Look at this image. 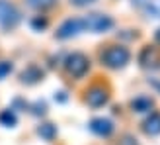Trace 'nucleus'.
<instances>
[{
    "instance_id": "nucleus-1",
    "label": "nucleus",
    "mask_w": 160,
    "mask_h": 145,
    "mask_svg": "<svg viewBox=\"0 0 160 145\" xmlns=\"http://www.w3.org/2000/svg\"><path fill=\"white\" fill-rule=\"evenodd\" d=\"M100 61L102 65H106L108 69L119 71L127 67V63L131 61V51L125 45H108L106 49L100 53Z\"/></svg>"
},
{
    "instance_id": "nucleus-2",
    "label": "nucleus",
    "mask_w": 160,
    "mask_h": 145,
    "mask_svg": "<svg viewBox=\"0 0 160 145\" xmlns=\"http://www.w3.org/2000/svg\"><path fill=\"white\" fill-rule=\"evenodd\" d=\"M88 69H90V59H88L84 53L72 51V53L67 55V59H65V71L72 78H82L88 72Z\"/></svg>"
},
{
    "instance_id": "nucleus-3",
    "label": "nucleus",
    "mask_w": 160,
    "mask_h": 145,
    "mask_svg": "<svg viewBox=\"0 0 160 145\" xmlns=\"http://www.w3.org/2000/svg\"><path fill=\"white\" fill-rule=\"evenodd\" d=\"M84 31H92V34H103L113 28V18L109 14H102V12H92L84 16Z\"/></svg>"
},
{
    "instance_id": "nucleus-4",
    "label": "nucleus",
    "mask_w": 160,
    "mask_h": 145,
    "mask_svg": "<svg viewBox=\"0 0 160 145\" xmlns=\"http://www.w3.org/2000/svg\"><path fill=\"white\" fill-rule=\"evenodd\" d=\"M22 22V14L12 2L0 0V28L4 30H14Z\"/></svg>"
},
{
    "instance_id": "nucleus-5",
    "label": "nucleus",
    "mask_w": 160,
    "mask_h": 145,
    "mask_svg": "<svg viewBox=\"0 0 160 145\" xmlns=\"http://www.w3.org/2000/svg\"><path fill=\"white\" fill-rule=\"evenodd\" d=\"M82 31H84V20L82 18H67L57 28L55 37H57V39H70V37L80 35Z\"/></svg>"
},
{
    "instance_id": "nucleus-6",
    "label": "nucleus",
    "mask_w": 160,
    "mask_h": 145,
    "mask_svg": "<svg viewBox=\"0 0 160 145\" xmlns=\"http://www.w3.org/2000/svg\"><path fill=\"white\" fill-rule=\"evenodd\" d=\"M139 65L147 71H154V69H160V49L156 45H145L142 49L139 51Z\"/></svg>"
},
{
    "instance_id": "nucleus-7",
    "label": "nucleus",
    "mask_w": 160,
    "mask_h": 145,
    "mask_svg": "<svg viewBox=\"0 0 160 145\" xmlns=\"http://www.w3.org/2000/svg\"><path fill=\"white\" fill-rule=\"evenodd\" d=\"M109 100V92H108V88H103L100 84H96L92 88H88L86 90V104L90 108H102V106H106Z\"/></svg>"
},
{
    "instance_id": "nucleus-8",
    "label": "nucleus",
    "mask_w": 160,
    "mask_h": 145,
    "mask_svg": "<svg viewBox=\"0 0 160 145\" xmlns=\"http://www.w3.org/2000/svg\"><path fill=\"white\" fill-rule=\"evenodd\" d=\"M88 127H90V132L96 133L98 137H109V135L115 132V126L109 118H92Z\"/></svg>"
},
{
    "instance_id": "nucleus-9",
    "label": "nucleus",
    "mask_w": 160,
    "mask_h": 145,
    "mask_svg": "<svg viewBox=\"0 0 160 145\" xmlns=\"http://www.w3.org/2000/svg\"><path fill=\"white\" fill-rule=\"evenodd\" d=\"M43 77H45L43 69L39 65H35V63H29V65L20 72V83H23V84H37V83L43 80Z\"/></svg>"
},
{
    "instance_id": "nucleus-10",
    "label": "nucleus",
    "mask_w": 160,
    "mask_h": 145,
    "mask_svg": "<svg viewBox=\"0 0 160 145\" xmlns=\"http://www.w3.org/2000/svg\"><path fill=\"white\" fill-rule=\"evenodd\" d=\"M133 6L141 8L148 18L160 20V0H133Z\"/></svg>"
},
{
    "instance_id": "nucleus-11",
    "label": "nucleus",
    "mask_w": 160,
    "mask_h": 145,
    "mask_svg": "<svg viewBox=\"0 0 160 145\" xmlns=\"http://www.w3.org/2000/svg\"><path fill=\"white\" fill-rule=\"evenodd\" d=\"M154 108V100L150 98V96H135V98L131 100V110L135 112V114H145V112H150Z\"/></svg>"
},
{
    "instance_id": "nucleus-12",
    "label": "nucleus",
    "mask_w": 160,
    "mask_h": 145,
    "mask_svg": "<svg viewBox=\"0 0 160 145\" xmlns=\"http://www.w3.org/2000/svg\"><path fill=\"white\" fill-rule=\"evenodd\" d=\"M142 132L147 135H160V112H150L142 122Z\"/></svg>"
},
{
    "instance_id": "nucleus-13",
    "label": "nucleus",
    "mask_w": 160,
    "mask_h": 145,
    "mask_svg": "<svg viewBox=\"0 0 160 145\" xmlns=\"http://www.w3.org/2000/svg\"><path fill=\"white\" fill-rule=\"evenodd\" d=\"M37 135H39L41 139H45V141H53L55 137H57V126H55V124H49V122H47V124H41V126L37 127Z\"/></svg>"
},
{
    "instance_id": "nucleus-14",
    "label": "nucleus",
    "mask_w": 160,
    "mask_h": 145,
    "mask_svg": "<svg viewBox=\"0 0 160 145\" xmlns=\"http://www.w3.org/2000/svg\"><path fill=\"white\" fill-rule=\"evenodd\" d=\"M0 126L2 127H16L18 126V116L12 108H6L0 112Z\"/></svg>"
},
{
    "instance_id": "nucleus-15",
    "label": "nucleus",
    "mask_w": 160,
    "mask_h": 145,
    "mask_svg": "<svg viewBox=\"0 0 160 145\" xmlns=\"http://www.w3.org/2000/svg\"><path fill=\"white\" fill-rule=\"evenodd\" d=\"M26 4L33 10H49L57 4V0H26Z\"/></svg>"
},
{
    "instance_id": "nucleus-16",
    "label": "nucleus",
    "mask_w": 160,
    "mask_h": 145,
    "mask_svg": "<svg viewBox=\"0 0 160 145\" xmlns=\"http://www.w3.org/2000/svg\"><path fill=\"white\" fill-rule=\"evenodd\" d=\"M29 24H31V28H33L35 31H43L47 26H49V20H47L45 16H33Z\"/></svg>"
},
{
    "instance_id": "nucleus-17",
    "label": "nucleus",
    "mask_w": 160,
    "mask_h": 145,
    "mask_svg": "<svg viewBox=\"0 0 160 145\" xmlns=\"http://www.w3.org/2000/svg\"><path fill=\"white\" fill-rule=\"evenodd\" d=\"M29 110H31V114H35V116H43V114H47V104L43 102V100H37L35 104H31V106H28Z\"/></svg>"
},
{
    "instance_id": "nucleus-18",
    "label": "nucleus",
    "mask_w": 160,
    "mask_h": 145,
    "mask_svg": "<svg viewBox=\"0 0 160 145\" xmlns=\"http://www.w3.org/2000/svg\"><path fill=\"white\" fill-rule=\"evenodd\" d=\"M12 71H14V65L10 61H0V80H4Z\"/></svg>"
},
{
    "instance_id": "nucleus-19",
    "label": "nucleus",
    "mask_w": 160,
    "mask_h": 145,
    "mask_svg": "<svg viewBox=\"0 0 160 145\" xmlns=\"http://www.w3.org/2000/svg\"><path fill=\"white\" fill-rule=\"evenodd\" d=\"M117 145H141V143H139L137 139H135L133 135H129V133H127V135H123V137L117 141Z\"/></svg>"
},
{
    "instance_id": "nucleus-20",
    "label": "nucleus",
    "mask_w": 160,
    "mask_h": 145,
    "mask_svg": "<svg viewBox=\"0 0 160 145\" xmlns=\"http://www.w3.org/2000/svg\"><path fill=\"white\" fill-rule=\"evenodd\" d=\"M94 0H70V4H74L78 8H82V6H88V4H92Z\"/></svg>"
},
{
    "instance_id": "nucleus-21",
    "label": "nucleus",
    "mask_w": 160,
    "mask_h": 145,
    "mask_svg": "<svg viewBox=\"0 0 160 145\" xmlns=\"http://www.w3.org/2000/svg\"><path fill=\"white\" fill-rule=\"evenodd\" d=\"M150 84H152V86L156 88V90L160 92V80H150Z\"/></svg>"
},
{
    "instance_id": "nucleus-22",
    "label": "nucleus",
    "mask_w": 160,
    "mask_h": 145,
    "mask_svg": "<svg viewBox=\"0 0 160 145\" xmlns=\"http://www.w3.org/2000/svg\"><path fill=\"white\" fill-rule=\"evenodd\" d=\"M154 39H156V43L160 45V30H156V34H154Z\"/></svg>"
},
{
    "instance_id": "nucleus-23",
    "label": "nucleus",
    "mask_w": 160,
    "mask_h": 145,
    "mask_svg": "<svg viewBox=\"0 0 160 145\" xmlns=\"http://www.w3.org/2000/svg\"><path fill=\"white\" fill-rule=\"evenodd\" d=\"M59 100H61V102H65V100H67V96H65V92H59Z\"/></svg>"
}]
</instances>
